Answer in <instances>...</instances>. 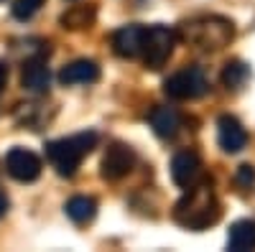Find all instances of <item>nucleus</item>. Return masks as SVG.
Here are the masks:
<instances>
[{
    "mask_svg": "<svg viewBox=\"0 0 255 252\" xmlns=\"http://www.w3.org/2000/svg\"><path fill=\"white\" fill-rule=\"evenodd\" d=\"M227 247H230V252L255 250V222L253 219H238L232 224L230 235H227Z\"/></svg>",
    "mask_w": 255,
    "mask_h": 252,
    "instance_id": "nucleus-14",
    "label": "nucleus"
},
{
    "mask_svg": "<svg viewBox=\"0 0 255 252\" xmlns=\"http://www.w3.org/2000/svg\"><path fill=\"white\" fill-rule=\"evenodd\" d=\"M222 217V206L215 196V188H212V181H202L186 188V194L176 201L174 206V219L176 224H181L184 229H191V232H202V229H209L212 224H217Z\"/></svg>",
    "mask_w": 255,
    "mask_h": 252,
    "instance_id": "nucleus-1",
    "label": "nucleus"
},
{
    "mask_svg": "<svg viewBox=\"0 0 255 252\" xmlns=\"http://www.w3.org/2000/svg\"><path fill=\"white\" fill-rule=\"evenodd\" d=\"M61 23L67 28H87V26L95 23V8L74 5V8H69L67 13L61 15Z\"/></svg>",
    "mask_w": 255,
    "mask_h": 252,
    "instance_id": "nucleus-17",
    "label": "nucleus"
},
{
    "mask_svg": "<svg viewBox=\"0 0 255 252\" xmlns=\"http://www.w3.org/2000/svg\"><path fill=\"white\" fill-rule=\"evenodd\" d=\"M163 92L171 99H199L209 92V79L199 67H184L163 82Z\"/></svg>",
    "mask_w": 255,
    "mask_h": 252,
    "instance_id": "nucleus-5",
    "label": "nucleus"
},
{
    "mask_svg": "<svg viewBox=\"0 0 255 252\" xmlns=\"http://www.w3.org/2000/svg\"><path fill=\"white\" fill-rule=\"evenodd\" d=\"M148 122H151V128L158 138H174L181 128V117L174 107H163V104H158V107L151 110V115H148Z\"/></svg>",
    "mask_w": 255,
    "mask_h": 252,
    "instance_id": "nucleus-13",
    "label": "nucleus"
},
{
    "mask_svg": "<svg viewBox=\"0 0 255 252\" xmlns=\"http://www.w3.org/2000/svg\"><path fill=\"white\" fill-rule=\"evenodd\" d=\"M235 181H238V186H243V188H250L253 183H255V168L253 166H240L238 168V176H235Z\"/></svg>",
    "mask_w": 255,
    "mask_h": 252,
    "instance_id": "nucleus-19",
    "label": "nucleus"
},
{
    "mask_svg": "<svg viewBox=\"0 0 255 252\" xmlns=\"http://www.w3.org/2000/svg\"><path fill=\"white\" fill-rule=\"evenodd\" d=\"M176 38L204 51H220L235 38V23L225 15H194L179 26Z\"/></svg>",
    "mask_w": 255,
    "mask_h": 252,
    "instance_id": "nucleus-2",
    "label": "nucleus"
},
{
    "mask_svg": "<svg viewBox=\"0 0 255 252\" xmlns=\"http://www.w3.org/2000/svg\"><path fill=\"white\" fill-rule=\"evenodd\" d=\"M176 31L168 28V26H151L143 31V46H140V56H143V64L148 69H161L168 59L174 54L176 46Z\"/></svg>",
    "mask_w": 255,
    "mask_h": 252,
    "instance_id": "nucleus-4",
    "label": "nucleus"
},
{
    "mask_svg": "<svg viewBox=\"0 0 255 252\" xmlns=\"http://www.w3.org/2000/svg\"><path fill=\"white\" fill-rule=\"evenodd\" d=\"M5 82H8V69L0 64V92H3V87H5Z\"/></svg>",
    "mask_w": 255,
    "mask_h": 252,
    "instance_id": "nucleus-21",
    "label": "nucleus"
},
{
    "mask_svg": "<svg viewBox=\"0 0 255 252\" xmlns=\"http://www.w3.org/2000/svg\"><path fill=\"white\" fill-rule=\"evenodd\" d=\"M133 166H135V153H133L130 145L113 143L110 148L105 151V156H102L100 173H102V178H108V181H120V178H125L128 173L133 171Z\"/></svg>",
    "mask_w": 255,
    "mask_h": 252,
    "instance_id": "nucleus-6",
    "label": "nucleus"
},
{
    "mask_svg": "<svg viewBox=\"0 0 255 252\" xmlns=\"http://www.w3.org/2000/svg\"><path fill=\"white\" fill-rule=\"evenodd\" d=\"M217 140H220V148L225 153H240L248 145V133L238 117L222 115L217 120Z\"/></svg>",
    "mask_w": 255,
    "mask_h": 252,
    "instance_id": "nucleus-9",
    "label": "nucleus"
},
{
    "mask_svg": "<svg viewBox=\"0 0 255 252\" xmlns=\"http://www.w3.org/2000/svg\"><path fill=\"white\" fill-rule=\"evenodd\" d=\"M8 212V196L3 194V191H0V217H3Z\"/></svg>",
    "mask_w": 255,
    "mask_h": 252,
    "instance_id": "nucleus-20",
    "label": "nucleus"
},
{
    "mask_svg": "<svg viewBox=\"0 0 255 252\" xmlns=\"http://www.w3.org/2000/svg\"><path fill=\"white\" fill-rule=\"evenodd\" d=\"M64 212L74 224H87L97 214V201L92 196H72L67 206H64Z\"/></svg>",
    "mask_w": 255,
    "mask_h": 252,
    "instance_id": "nucleus-15",
    "label": "nucleus"
},
{
    "mask_svg": "<svg viewBox=\"0 0 255 252\" xmlns=\"http://www.w3.org/2000/svg\"><path fill=\"white\" fill-rule=\"evenodd\" d=\"M5 171L20 183H31L41 176V158L26 148H10L5 156Z\"/></svg>",
    "mask_w": 255,
    "mask_h": 252,
    "instance_id": "nucleus-7",
    "label": "nucleus"
},
{
    "mask_svg": "<svg viewBox=\"0 0 255 252\" xmlns=\"http://www.w3.org/2000/svg\"><path fill=\"white\" fill-rule=\"evenodd\" d=\"M41 5H44V0H13V18L18 20H31Z\"/></svg>",
    "mask_w": 255,
    "mask_h": 252,
    "instance_id": "nucleus-18",
    "label": "nucleus"
},
{
    "mask_svg": "<svg viewBox=\"0 0 255 252\" xmlns=\"http://www.w3.org/2000/svg\"><path fill=\"white\" fill-rule=\"evenodd\" d=\"M143 31L140 26H123L113 33V51L120 59H135L140 56V46H143Z\"/></svg>",
    "mask_w": 255,
    "mask_h": 252,
    "instance_id": "nucleus-11",
    "label": "nucleus"
},
{
    "mask_svg": "<svg viewBox=\"0 0 255 252\" xmlns=\"http://www.w3.org/2000/svg\"><path fill=\"white\" fill-rule=\"evenodd\" d=\"M97 145V133L87 130V133H77L69 138H61V140H51L46 145V158L51 161V166L56 168L59 176H74L79 163L84 161L92 148Z\"/></svg>",
    "mask_w": 255,
    "mask_h": 252,
    "instance_id": "nucleus-3",
    "label": "nucleus"
},
{
    "mask_svg": "<svg viewBox=\"0 0 255 252\" xmlns=\"http://www.w3.org/2000/svg\"><path fill=\"white\" fill-rule=\"evenodd\" d=\"M248 79H250V67L243 64L240 59H232V61H227V64H225V69H222V84H225L230 92H240L245 84H248Z\"/></svg>",
    "mask_w": 255,
    "mask_h": 252,
    "instance_id": "nucleus-16",
    "label": "nucleus"
},
{
    "mask_svg": "<svg viewBox=\"0 0 255 252\" xmlns=\"http://www.w3.org/2000/svg\"><path fill=\"white\" fill-rule=\"evenodd\" d=\"M97 79H100V67L90 59H77L59 72V82L67 84V87H72V84H95Z\"/></svg>",
    "mask_w": 255,
    "mask_h": 252,
    "instance_id": "nucleus-12",
    "label": "nucleus"
},
{
    "mask_svg": "<svg viewBox=\"0 0 255 252\" xmlns=\"http://www.w3.org/2000/svg\"><path fill=\"white\" fill-rule=\"evenodd\" d=\"M202 176V158L199 153L194 151H181L174 156L171 161V178L176 186L181 188H189V186H194Z\"/></svg>",
    "mask_w": 255,
    "mask_h": 252,
    "instance_id": "nucleus-8",
    "label": "nucleus"
},
{
    "mask_svg": "<svg viewBox=\"0 0 255 252\" xmlns=\"http://www.w3.org/2000/svg\"><path fill=\"white\" fill-rule=\"evenodd\" d=\"M20 84L23 89L33 92V94H46L49 84H51V72L46 67V59H28L23 64V74H20Z\"/></svg>",
    "mask_w": 255,
    "mask_h": 252,
    "instance_id": "nucleus-10",
    "label": "nucleus"
}]
</instances>
